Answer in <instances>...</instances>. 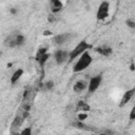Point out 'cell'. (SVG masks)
Segmentation results:
<instances>
[{"instance_id": "cell-18", "label": "cell", "mask_w": 135, "mask_h": 135, "mask_svg": "<svg viewBox=\"0 0 135 135\" xmlns=\"http://www.w3.org/2000/svg\"><path fill=\"white\" fill-rule=\"evenodd\" d=\"M126 24H127V26L130 27V28H135V21L132 20V19H128V20L126 21Z\"/></svg>"}, {"instance_id": "cell-12", "label": "cell", "mask_w": 135, "mask_h": 135, "mask_svg": "<svg viewBox=\"0 0 135 135\" xmlns=\"http://www.w3.org/2000/svg\"><path fill=\"white\" fill-rule=\"evenodd\" d=\"M15 42H16V46H21V45H23L24 42H25V37H24L22 34H16Z\"/></svg>"}, {"instance_id": "cell-7", "label": "cell", "mask_w": 135, "mask_h": 135, "mask_svg": "<svg viewBox=\"0 0 135 135\" xmlns=\"http://www.w3.org/2000/svg\"><path fill=\"white\" fill-rule=\"evenodd\" d=\"M88 85H89V83L85 80H77L75 82V84L73 85V91L75 93H81L88 88Z\"/></svg>"}, {"instance_id": "cell-10", "label": "cell", "mask_w": 135, "mask_h": 135, "mask_svg": "<svg viewBox=\"0 0 135 135\" xmlns=\"http://www.w3.org/2000/svg\"><path fill=\"white\" fill-rule=\"evenodd\" d=\"M22 75H23V70H22V69L16 70V71L14 72V74L11 76V83H12V84H15V83L21 78Z\"/></svg>"}, {"instance_id": "cell-24", "label": "cell", "mask_w": 135, "mask_h": 135, "mask_svg": "<svg viewBox=\"0 0 135 135\" xmlns=\"http://www.w3.org/2000/svg\"><path fill=\"white\" fill-rule=\"evenodd\" d=\"M9 12H11L12 14H14V15H15V14H17V9H16V8H14V7H13V8H11V9H9Z\"/></svg>"}, {"instance_id": "cell-13", "label": "cell", "mask_w": 135, "mask_h": 135, "mask_svg": "<svg viewBox=\"0 0 135 135\" xmlns=\"http://www.w3.org/2000/svg\"><path fill=\"white\" fill-rule=\"evenodd\" d=\"M51 57V54H49V53H45V54H43L42 56H40L38 59H36L38 62H39V64H40V66L42 68L44 64H45V62L49 60V58Z\"/></svg>"}, {"instance_id": "cell-15", "label": "cell", "mask_w": 135, "mask_h": 135, "mask_svg": "<svg viewBox=\"0 0 135 135\" xmlns=\"http://www.w3.org/2000/svg\"><path fill=\"white\" fill-rule=\"evenodd\" d=\"M51 4H52V12H53V13H58V12H60L61 8H62V3H61V1H56V2H53V3H51Z\"/></svg>"}, {"instance_id": "cell-22", "label": "cell", "mask_w": 135, "mask_h": 135, "mask_svg": "<svg viewBox=\"0 0 135 135\" xmlns=\"http://www.w3.org/2000/svg\"><path fill=\"white\" fill-rule=\"evenodd\" d=\"M56 20V18H55V16H53V15H50L49 17H47V21L49 22H54Z\"/></svg>"}, {"instance_id": "cell-19", "label": "cell", "mask_w": 135, "mask_h": 135, "mask_svg": "<svg viewBox=\"0 0 135 135\" xmlns=\"http://www.w3.org/2000/svg\"><path fill=\"white\" fill-rule=\"evenodd\" d=\"M77 117H78V120L83 121V120H85V119L88 118V114L84 113V112H82V113H79V114L77 115Z\"/></svg>"}, {"instance_id": "cell-5", "label": "cell", "mask_w": 135, "mask_h": 135, "mask_svg": "<svg viewBox=\"0 0 135 135\" xmlns=\"http://www.w3.org/2000/svg\"><path fill=\"white\" fill-rule=\"evenodd\" d=\"M54 58H55V61H56L57 64H62V63H64L68 59H70V54H68L66 51L58 50V51L55 52Z\"/></svg>"}, {"instance_id": "cell-2", "label": "cell", "mask_w": 135, "mask_h": 135, "mask_svg": "<svg viewBox=\"0 0 135 135\" xmlns=\"http://www.w3.org/2000/svg\"><path fill=\"white\" fill-rule=\"evenodd\" d=\"M93 47V45L92 44H89L85 40H82V41H80L72 51H71V53H70V61H73L74 59H76L78 56H80L82 53H84L85 51H88L89 49H92Z\"/></svg>"}, {"instance_id": "cell-8", "label": "cell", "mask_w": 135, "mask_h": 135, "mask_svg": "<svg viewBox=\"0 0 135 135\" xmlns=\"http://www.w3.org/2000/svg\"><path fill=\"white\" fill-rule=\"evenodd\" d=\"M70 37H71V34H68V33L66 34H59L53 38V41L55 44L60 45V44H63L64 42H66L70 39Z\"/></svg>"}, {"instance_id": "cell-26", "label": "cell", "mask_w": 135, "mask_h": 135, "mask_svg": "<svg viewBox=\"0 0 135 135\" xmlns=\"http://www.w3.org/2000/svg\"><path fill=\"white\" fill-rule=\"evenodd\" d=\"M51 1V3H53V2H56V1H61V0H50Z\"/></svg>"}, {"instance_id": "cell-9", "label": "cell", "mask_w": 135, "mask_h": 135, "mask_svg": "<svg viewBox=\"0 0 135 135\" xmlns=\"http://www.w3.org/2000/svg\"><path fill=\"white\" fill-rule=\"evenodd\" d=\"M95 52L98 53V54H100V55H102V56H105V57H107V56H110V55L113 53L112 47L107 46V45H102V46L96 47V49H95Z\"/></svg>"}, {"instance_id": "cell-21", "label": "cell", "mask_w": 135, "mask_h": 135, "mask_svg": "<svg viewBox=\"0 0 135 135\" xmlns=\"http://www.w3.org/2000/svg\"><path fill=\"white\" fill-rule=\"evenodd\" d=\"M129 118H130V120H134L135 119V105L132 108V110L130 112V115H129Z\"/></svg>"}, {"instance_id": "cell-6", "label": "cell", "mask_w": 135, "mask_h": 135, "mask_svg": "<svg viewBox=\"0 0 135 135\" xmlns=\"http://www.w3.org/2000/svg\"><path fill=\"white\" fill-rule=\"evenodd\" d=\"M134 94H135V88L126 91V92L123 93L122 97H121V101H120V103H119V107H123V105H126V104L132 99V97H133Z\"/></svg>"}, {"instance_id": "cell-11", "label": "cell", "mask_w": 135, "mask_h": 135, "mask_svg": "<svg viewBox=\"0 0 135 135\" xmlns=\"http://www.w3.org/2000/svg\"><path fill=\"white\" fill-rule=\"evenodd\" d=\"M77 109L79 111H82V112H88V111H90V105L88 103H85L84 101L79 100L77 103Z\"/></svg>"}, {"instance_id": "cell-3", "label": "cell", "mask_w": 135, "mask_h": 135, "mask_svg": "<svg viewBox=\"0 0 135 135\" xmlns=\"http://www.w3.org/2000/svg\"><path fill=\"white\" fill-rule=\"evenodd\" d=\"M109 11H110V4L108 1H102L100 5L98 6L96 17L98 20H104L109 17Z\"/></svg>"}, {"instance_id": "cell-14", "label": "cell", "mask_w": 135, "mask_h": 135, "mask_svg": "<svg viewBox=\"0 0 135 135\" xmlns=\"http://www.w3.org/2000/svg\"><path fill=\"white\" fill-rule=\"evenodd\" d=\"M23 119H24L23 116H22V117H21V116H16V117L14 118L13 122H12V128H19V127L22 124Z\"/></svg>"}, {"instance_id": "cell-23", "label": "cell", "mask_w": 135, "mask_h": 135, "mask_svg": "<svg viewBox=\"0 0 135 135\" xmlns=\"http://www.w3.org/2000/svg\"><path fill=\"white\" fill-rule=\"evenodd\" d=\"M51 34H52L51 31H44V32H43V35H44V36H50Z\"/></svg>"}, {"instance_id": "cell-17", "label": "cell", "mask_w": 135, "mask_h": 135, "mask_svg": "<svg viewBox=\"0 0 135 135\" xmlns=\"http://www.w3.org/2000/svg\"><path fill=\"white\" fill-rule=\"evenodd\" d=\"M45 53H47V49H46V47H40V49L38 50V52H37L36 59H38L40 56H42V55H43V54H45Z\"/></svg>"}, {"instance_id": "cell-1", "label": "cell", "mask_w": 135, "mask_h": 135, "mask_svg": "<svg viewBox=\"0 0 135 135\" xmlns=\"http://www.w3.org/2000/svg\"><path fill=\"white\" fill-rule=\"evenodd\" d=\"M93 61L92 56L90 55V53L88 51H85L84 53H82L79 57V59L77 60V62L74 64L73 66V72L74 73H79L83 70H85Z\"/></svg>"}, {"instance_id": "cell-16", "label": "cell", "mask_w": 135, "mask_h": 135, "mask_svg": "<svg viewBox=\"0 0 135 135\" xmlns=\"http://www.w3.org/2000/svg\"><path fill=\"white\" fill-rule=\"evenodd\" d=\"M43 88H44L45 91H51V90H53V88H54V81H52V80L46 81L45 83H43Z\"/></svg>"}, {"instance_id": "cell-25", "label": "cell", "mask_w": 135, "mask_h": 135, "mask_svg": "<svg viewBox=\"0 0 135 135\" xmlns=\"http://www.w3.org/2000/svg\"><path fill=\"white\" fill-rule=\"evenodd\" d=\"M134 69H135V68H134V63H132V64H131V70L134 71Z\"/></svg>"}, {"instance_id": "cell-20", "label": "cell", "mask_w": 135, "mask_h": 135, "mask_svg": "<svg viewBox=\"0 0 135 135\" xmlns=\"http://www.w3.org/2000/svg\"><path fill=\"white\" fill-rule=\"evenodd\" d=\"M22 135H32V129L31 128H25L24 130L21 131Z\"/></svg>"}, {"instance_id": "cell-4", "label": "cell", "mask_w": 135, "mask_h": 135, "mask_svg": "<svg viewBox=\"0 0 135 135\" xmlns=\"http://www.w3.org/2000/svg\"><path fill=\"white\" fill-rule=\"evenodd\" d=\"M101 81H102V76L101 75H96L94 77H92L89 81V85H88V91L89 93H94L98 88L99 85L101 84Z\"/></svg>"}]
</instances>
